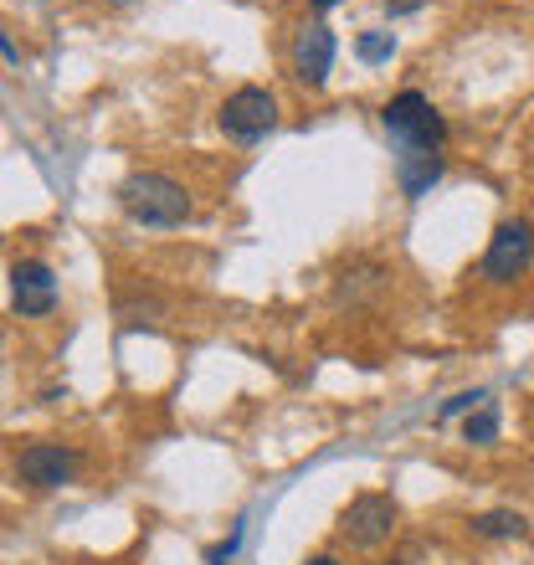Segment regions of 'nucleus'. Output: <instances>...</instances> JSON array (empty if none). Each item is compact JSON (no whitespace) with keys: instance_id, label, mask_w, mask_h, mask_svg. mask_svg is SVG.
Instances as JSON below:
<instances>
[{"instance_id":"ddd939ff","label":"nucleus","mask_w":534,"mask_h":565,"mask_svg":"<svg viewBox=\"0 0 534 565\" xmlns=\"http://www.w3.org/2000/svg\"><path fill=\"white\" fill-rule=\"evenodd\" d=\"M489 402V391H458V396H452V402L442 406V412H437V417L442 422H452V417H468V412H478V406Z\"/></svg>"},{"instance_id":"0eeeda50","label":"nucleus","mask_w":534,"mask_h":565,"mask_svg":"<svg viewBox=\"0 0 534 565\" xmlns=\"http://www.w3.org/2000/svg\"><path fill=\"white\" fill-rule=\"evenodd\" d=\"M334 52H340V46H334V31H329L324 21L303 26L293 42V77L303 88H324L329 67H334Z\"/></svg>"},{"instance_id":"2eb2a0df","label":"nucleus","mask_w":534,"mask_h":565,"mask_svg":"<svg viewBox=\"0 0 534 565\" xmlns=\"http://www.w3.org/2000/svg\"><path fill=\"white\" fill-rule=\"evenodd\" d=\"M334 6H340V0H313V11H334Z\"/></svg>"},{"instance_id":"423d86ee","label":"nucleus","mask_w":534,"mask_h":565,"mask_svg":"<svg viewBox=\"0 0 534 565\" xmlns=\"http://www.w3.org/2000/svg\"><path fill=\"white\" fill-rule=\"evenodd\" d=\"M15 473L26 478L31 489H62V483L77 473V452L62 443H31L26 452L15 458Z\"/></svg>"},{"instance_id":"9b49d317","label":"nucleus","mask_w":534,"mask_h":565,"mask_svg":"<svg viewBox=\"0 0 534 565\" xmlns=\"http://www.w3.org/2000/svg\"><path fill=\"white\" fill-rule=\"evenodd\" d=\"M462 437L473 447H489V443H499V406L493 402H483L478 412H468V422H462Z\"/></svg>"},{"instance_id":"f03ea898","label":"nucleus","mask_w":534,"mask_h":565,"mask_svg":"<svg viewBox=\"0 0 534 565\" xmlns=\"http://www.w3.org/2000/svg\"><path fill=\"white\" fill-rule=\"evenodd\" d=\"M381 124H386V135L396 139V154H416V149H442L447 145V119L437 114L427 93H396L386 108H381Z\"/></svg>"},{"instance_id":"6e6552de","label":"nucleus","mask_w":534,"mask_h":565,"mask_svg":"<svg viewBox=\"0 0 534 565\" xmlns=\"http://www.w3.org/2000/svg\"><path fill=\"white\" fill-rule=\"evenodd\" d=\"M52 303H57V278H52V268L46 263H15L11 268V309L26 313V319H36V313H52Z\"/></svg>"},{"instance_id":"39448f33","label":"nucleus","mask_w":534,"mask_h":565,"mask_svg":"<svg viewBox=\"0 0 534 565\" xmlns=\"http://www.w3.org/2000/svg\"><path fill=\"white\" fill-rule=\"evenodd\" d=\"M340 530L350 545H365V551H371V545L391 540V530H396V499H391V493H360L340 514Z\"/></svg>"},{"instance_id":"f3484780","label":"nucleus","mask_w":534,"mask_h":565,"mask_svg":"<svg viewBox=\"0 0 534 565\" xmlns=\"http://www.w3.org/2000/svg\"><path fill=\"white\" fill-rule=\"evenodd\" d=\"M386 565H396V561H386Z\"/></svg>"},{"instance_id":"1a4fd4ad","label":"nucleus","mask_w":534,"mask_h":565,"mask_svg":"<svg viewBox=\"0 0 534 565\" xmlns=\"http://www.w3.org/2000/svg\"><path fill=\"white\" fill-rule=\"evenodd\" d=\"M442 180V149H416V154H396V185L406 201H421Z\"/></svg>"},{"instance_id":"20e7f679","label":"nucleus","mask_w":534,"mask_h":565,"mask_svg":"<svg viewBox=\"0 0 534 565\" xmlns=\"http://www.w3.org/2000/svg\"><path fill=\"white\" fill-rule=\"evenodd\" d=\"M534 263V222H504L489 237L483 253V278L489 282H514Z\"/></svg>"},{"instance_id":"f257e3e1","label":"nucleus","mask_w":534,"mask_h":565,"mask_svg":"<svg viewBox=\"0 0 534 565\" xmlns=\"http://www.w3.org/2000/svg\"><path fill=\"white\" fill-rule=\"evenodd\" d=\"M119 206L139 226H180L191 216V195H185L180 180L160 175V170H139L119 185Z\"/></svg>"},{"instance_id":"dca6fc26","label":"nucleus","mask_w":534,"mask_h":565,"mask_svg":"<svg viewBox=\"0 0 534 565\" xmlns=\"http://www.w3.org/2000/svg\"><path fill=\"white\" fill-rule=\"evenodd\" d=\"M309 565H340V561H334V555H313Z\"/></svg>"},{"instance_id":"9d476101","label":"nucleus","mask_w":534,"mask_h":565,"mask_svg":"<svg viewBox=\"0 0 534 565\" xmlns=\"http://www.w3.org/2000/svg\"><path fill=\"white\" fill-rule=\"evenodd\" d=\"M530 524H524V514H514V509H489V514H478L473 520V535L483 540H520Z\"/></svg>"},{"instance_id":"4468645a","label":"nucleus","mask_w":534,"mask_h":565,"mask_svg":"<svg viewBox=\"0 0 534 565\" xmlns=\"http://www.w3.org/2000/svg\"><path fill=\"white\" fill-rule=\"evenodd\" d=\"M0 57H6V62H15V57H21V52H15V46H11V31H6V26H0Z\"/></svg>"},{"instance_id":"f8f14e48","label":"nucleus","mask_w":534,"mask_h":565,"mask_svg":"<svg viewBox=\"0 0 534 565\" xmlns=\"http://www.w3.org/2000/svg\"><path fill=\"white\" fill-rule=\"evenodd\" d=\"M355 52H360V62H391L396 57V36L391 31H365L355 42Z\"/></svg>"},{"instance_id":"7ed1b4c3","label":"nucleus","mask_w":534,"mask_h":565,"mask_svg":"<svg viewBox=\"0 0 534 565\" xmlns=\"http://www.w3.org/2000/svg\"><path fill=\"white\" fill-rule=\"evenodd\" d=\"M273 124H278V98L267 88H237L222 104V129L237 145H257L263 135H273Z\"/></svg>"}]
</instances>
